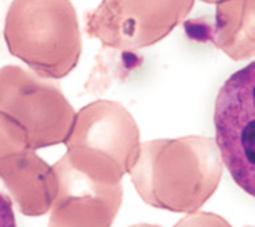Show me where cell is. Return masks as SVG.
<instances>
[{
  "mask_svg": "<svg viewBox=\"0 0 255 227\" xmlns=\"http://www.w3.org/2000/svg\"><path fill=\"white\" fill-rule=\"evenodd\" d=\"M173 227H233L221 215L207 211H194L179 219Z\"/></svg>",
  "mask_w": 255,
  "mask_h": 227,
  "instance_id": "cell-11",
  "label": "cell"
},
{
  "mask_svg": "<svg viewBox=\"0 0 255 227\" xmlns=\"http://www.w3.org/2000/svg\"><path fill=\"white\" fill-rule=\"evenodd\" d=\"M207 37L235 61L255 56V0H223L217 4Z\"/></svg>",
  "mask_w": 255,
  "mask_h": 227,
  "instance_id": "cell-9",
  "label": "cell"
},
{
  "mask_svg": "<svg viewBox=\"0 0 255 227\" xmlns=\"http://www.w3.org/2000/svg\"><path fill=\"white\" fill-rule=\"evenodd\" d=\"M0 112L23 127L35 151L65 143L76 115L56 84L19 65L0 68Z\"/></svg>",
  "mask_w": 255,
  "mask_h": 227,
  "instance_id": "cell-4",
  "label": "cell"
},
{
  "mask_svg": "<svg viewBox=\"0 0 255 227\" xmlns=\"http://www.w3.org/2000/svg\"><path fill=\"white\" fill-rule=\"evenodd\" d=\"M57 193L48 227H112L123 203V185L77 166L64 154L53 165Z\"/></svg>",
  "mask_w": 255,
  "mask_h": 227,
  "instance_id": "cell-7",
  "label": "cell"
},
{
  "mask_svg": "<svg viewBox=\"0 0 255 227\" xmlns=\"http://www.w3.org/2000/svg\"><path fill=\"white\" fill-rule=\"evenodd\" d=\"M130 227H161L158 225H150V223H138V225H133Z\"/></svg>",
  "mask_w": 255,
  "mask_h": 227,
  "instance_id": "cell-13",
  "label": "cell"
},
{
  "mask_svg": "<svg viewBox=\"0 0 255 227\" xmlns=\"http://www.w3.org/2000/svg\"><path fill=\"white\" fill-rule=\"evenodd\" d=\"M195 0H101L84 16L85 31L104 47L137 51L165 39Z\"/></svg>",
  "mask_w": 255,
  "mask_h": 227,
  "instance_id": "cell-5",
  "label": "cell"
},
{
  "mask_svg": "<svg viewBox=\"0 0 255 227\" xmlns=\"http://www.w3.org/2000/svg\"><path fill=\"white\" fill-rule=\"evenodd\" d=\"M8 51L36 76L59 80L79 63L83 41L71 0H12L4 23Z\"/></svg>",
  "mask_w": 255,
  "mask_h": 227,
  "instance_id": "cell-2",
  "label": "cell"
},
{
  "mask_svg": "<svg viewBox=\"0 0 255 227\" xmlns=\"http://www.w3.org/2000/svg\"><path fill=\"white\" fill-rule=\"evenodd\" d=\"M64 145L76 162L123 179L137 161L141 142L130 112L120 103L99 100L76 113Z\"/></svg>",
  "mask_w": 255,
  "mask_h": 227,
  "instance_id": "cell-3",
  "label": "cell"
},
{
  "mask_svg": "<svg viewBox=\"0 0 255 227\" xmlns=\"http://www.w3.org/2000/svg\"><path fill=\"white\" fill-rule=\"evenodd\" d=\"M201 1H203V3H209V4H218L221 3V1H223V0H201Z\"/></svg>",
  "mask_w": 255,
  "mask_h": 227,
  "instance_id": "cell-14",
  "label": "cell"
},
{
  "mask_svg": "<svg viewBox=\"0 0 255 227\" xmlns=\"http://www.w3.org/2000/svg\"><path fill=\"white\" fill-rule=\"evenodd\" d=\"M25 149H29V146L23 127L0 112V161Z\"/></svg>",
  "mask_w": 255,
  "mask_h": 227,
  "instance_id": "cell-10",
  "label": "cell"
},
{
  "mask_svg": "<svg viewBox=\"0 0 255 227\" xmlns=\"http://www.w3.org/2000/svg\"><path fill=\"white\" fill-rule=\"evenodd\" d=\"M0 178L23 214L40 217L51 210L57 193V177L53 166L35 150L25 149L0 161Z\"/></svg>",
  "mask_w": 255,
  "mask_h": 227,
  "instance_id": "cell-8",
  "label": "cell"
},
{
  "mask_svg": "<svg viewBox=\"0 0 255 227\" xmlns=\"http://www.w3.org/2000/svg\"><path fill=\"white\" fill-rule=\"evenodd\" d=\"M0 227H17L11 199L0 193Z\"/></svg>",
  "mask_w": 255,
  "mask_h": 227,
  "instance_id": "cell-12",
  "label": "cell"
},
{
  "mask_svg": "<svg viewBox=\"0 0 255 227\" xmlns=\"http://www.w3.org/2000/svg\"><path fill=\"white\" fill-rule=\"evenodd\" d=\"M129 174L149 206L190 214L218 189L223 162L215 139L210 137L154 139L141 143Z\"/></svg>",
  "mask_w": 255,
  "mask_h": 227,
  "instance_id": "cell-1",
  "label": "cell"
},
{
  "mask_svg": "<svg viewBox=\"0 0 255 227\" xmlns=\"http://www.w3.org/2000/svg\"><path fill=\"white\" fill-rule=\"evenodd\" d=\"M243 227H255V226H243Z\"/></svg>",
  "mask_w": 255,
  "mask_h": 227,
  "instance_id": "cell-15",
  "label": "cell"
},
{
  "mask_svg": "<svg viewBox=\"0 0 255 227\" xmlns=\"http://www.w3.org/2000/svg\"><path fill=\"white\" fill-rule=\"evenodd\" d=\"M214 126L223 165L234 182L255 198V60L221 87Z\"/></svg>",
  "mask_w": 255,
  "mask_h": 227,
  "instance_id": "cell-6",
  "label": "cell"
}]
</instances>
